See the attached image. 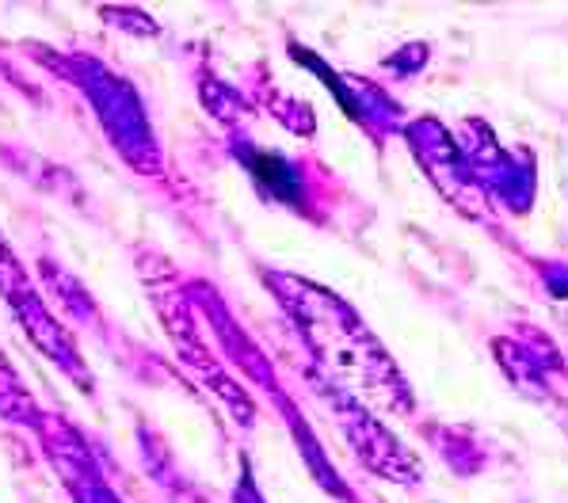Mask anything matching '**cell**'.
<instances>
[{"instance_id": "cell-1", "label": "cell", "mask_w": 568, "mask_h": 503, "mask_svg": "<svg viewBox=\"0 0 568 503\" xmlns=\"http://www.w3.org/2000/svg\"><path fill=\"white\" fill-rule=\"evenodd\" d=\"M248 168H252V180L260 183L267 195L286 198V203H298V198H302V191H298V180H294V172L283 164V156H275V153H267V149L248 153Z\"/></svg>"}]
</instances>
